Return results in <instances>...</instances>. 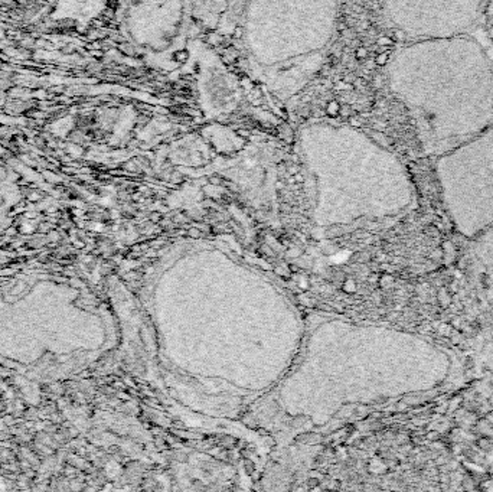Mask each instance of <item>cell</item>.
<instances>
[{
  "mask_svg": "<svg viewBox=\"0 0 493 492\" xmlns=\"http://www.w3.org/2000/svg\"><path fill=\"white\" fill-rule=\"evenodd\" d=\"M391 84L427 154L446 153L493 123V62L467 33L402 48L392 61Z\"/></svg>",
  "mask_w": 493,
  "mask_h": 492,
  "instance_id": "cell-1",
  "label": "cell"
},
{
  "mask_svg": "<svg viewBox=\"0 0 493 492\" xmlns=\"http://www.w3.org/2000/svg\"><path fill=\"white\" fill-rule=\"evenodd\" d=\"M436 176L448 218L467 239L493 227V123L437 156Z\"/></svg>",
  "mask_w": 493,
  "mask_h": 492,
  "instance_id": "cell-2",
  "label": "cell"
},
{
  "mask_svg": "<svg viewBox=\"0 0 493 492\" xmlns=\"http://www.w3.org/2000/svg\"><path fill=\"white\" fill-rule=\"evenodd\" d=\"M392 22L414 41L466 35L482 19L486 0H385Z\"/></svg>",
  "mask_w": 493,
  "mask_h": 492,
  "instance_id": "cell-3",
  "label": "cell"
},
{
  "mask_svg": "<svg viewBox=\"0 0 493 492\" xmlns=\"http://www.w3.org/2000/svg\"><path fill=\"white\" fill-rule=\"evenodd\" d=\"M470 250L471 269L486 299L493 305V227L473 239Z\"/></svg>",
  "mask_w": 493,
  "mask_h": 492,
  "instance_id": "cell-4",
  "label": "cell"
},
{
  "mask_svg": "<svg viewBox=\"0 0 493 492\" xmlns=\"http://www.w3.org/2000/svg\"><path fill=\"white\" fill-rule=\"evenodd\" d=\"M482 17L485 21L486 31L489 33V36L493 39V0H486Z\"/></svg>",
  "mask_w": 493,
  "mask_h": 492,
  "instance_id": "cell-5",
  "label": "cell"
}]
</instances>
